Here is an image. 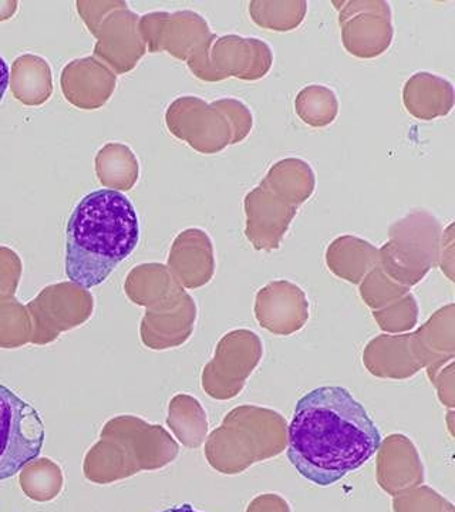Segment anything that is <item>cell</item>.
Wrapping results in <instances>:
<instances>
[{
  "label": "cell",
  "instance_id": "6da1fadb",
  "mask_svg": "<svg viewBox=\"0 0 455 512\" xmlns=\"http://www.w3.org/2000/svg\"><path fill=\"white\" fill-rule=\"evenodd\" d=\"M380 446L379 429L345 387H318L296 403L288 458L310 483L336 484L363 467Z\"/></svg>",
  "mask_w": 455,
  "mask_h": 512
},
{
  "label": "cell",
  "instance_id": "7a4b0ae2",
  "mask_svg": "<svg viewBox=\"0 0 455 512\" xmlns=\"http://www.w3.org/2000/svg\"><path fill=\"white\" fill-rule=\"evenodd\" d=\"M66 275L84 289L103 284L140 241L136 208L123 192H90L67 222Z\"/></svg>",
  "mask_w": 455,
  "mask_h": 512
},
{
  "label": "cell",
  "instance_id": "3957f363",
  "mask_svg": "<svg viewBox=\"0 0 455 512\" xmlns=\"http://www.w3.org/2000/svg\"><path fill=\"white\" fill-rule=\"evenodd\" d=\"M43 444L45 424L35 407L0 384V481L39 457Z\"/></svg>",
  "mask_w": 455,
  "mask_h": 512
},
{
  "label": "cell",
  "instance_id": "277c9868",
  "mask_svg": "<svg viewBox=\"0 0 455 512\" xmlns=\"http://www.w3.org/2000/svg\"><path fill=\"white\" fill-rule=\"evenodd\" d=\"M346 52L357 59H374L392 46V6L384 0H350L335 3Z\"/></svg>",
  "mask_w": 455,
  "mask_h": 512
},
{
  "label": "cell",
  "instance_id": "5b68a950",
  "mask_svg": "<svg viewBox=\"0 0 455 512\" xmlns=\"http://www.w3.org/2000/svg\"><path fill=\"white\" fill-rule=\"evenodd\" d=\"M168 131L201 154H218L232 146L231 124L208 101L195 96L175 99L165 111Z\"/></svg>",
  "mask_w": 455,
  "mask_h": 512
},
{
  "label": "cell",
  "instance_id": "8992f818",
  "mask_svg": "<svg viewBox=\"0 0 455 512\" xmlns=\"http://www.w3.org/2000/svg\"><path fill=\"white\" fill-rule=\"evenodd\" d=\"M140 33L147 52H167L185 63L217 39L207 20L194 10L147 13L140 18Z\"/></svg>",
  "mask_w": 455,
  "mask_h": 512
},
{
  "label": "cell",
  "instance_id": "52a82bcc",
  "mask_svg": "<svg viewBox=\"0 0 455 512\" xmlns=\"http://www.w3.org/2000/svg\"><path fill=\"white\" fill-rule=\"evenodd\" d=\"M89 30L97 40L94 57H99L100 62L116 76L136 69L146 55V43L140 33V16L123 0Z\"/></svg>",
  "mask_w": 455,
  "mask_h": 512
},
{
  "label": "cell",
  "instance_id": "ba28073f",
  "mask_svg": "<svg viewBox=\"0 0 455 512\" xmlns=\"http://www.w3.org/2000/svg\"><path fill=\"white\" fill-rule=\"evenodd\" d=\"M272 64V49L264 40L238 35L221 36L212 43L198 79L218 83L235 77L245 82H256L271 72Z\"/></svg>",
  "mask_w": 455,
  "mask_h": 512
},
{
  "label": "cell",
  "instance_id": "9c48e42d",
  "mask_svg": "<svg viewBox=\"0 0 455 512\" xmlns=\"http://www.w3.org/2000/svg\"><path fill=\"white\" fill-rule=\"evenodd\" d=\"M244 210L246 238L259 249L278 247L298 214V208L283 201L262 181L245 195Z\"/></svg>",
  "mask_w": 455,
  "mask_h": 512
},
{
  "label": "cell",
  "instance_id": "30bf717a",
  "mask_svg": "<svg viewBox=\"0 0 455 512\" xmlns=\"http://www.w3.org/2000/svg\"><path fill=\"white\" fill-rule=\"evenodd\" d=\"M60 86L72 106L80 110H97L113 96L117 76L96 57H82L64 67Z\"/></svg>",
  "mask_w": 455,
  "mask_h": 512
},
{
  "label": "cell",
  "instance_id": "8fae6325",
  "mask_svg": "<svg viewBox=\"0 0 455 512\" xmlns=\"http://www.w3.org/2000/svg\"><path fill=\"white\" fill-rule=\"evenodd\" d=\"M454 101L453 83L437 74H413L403 87L404 109L417 120L431 121L448 116Z\"/></svg>",
  "mask_w": 455,
  "mask_h": 512
},
{
  "label": "cell",
  "instance_id": "7c38bea8",
  "mask_svg": "<svg viewBox=\"0 0 455 512\" xmlns=\"http://www.w3.org/2000/svg\"><path fill=\"white\" fill-rule=\"evenodd\" d=\"M9 87L13 97L25 106H43L53 94L52 67L33 53L19 56L9 69Z\"/></svg>",
  "mask_w": 455,
  "mask_h": 512
},
{
  "label": "cell",
  "instance_id": "4fadbf2b",
  "mask_svg": "<svg viewBox=\"0 0 455 512\" xmlns=\"http://www.w3.org/2000/svg\"><path fill=\"white\" fill-rule=\"evenodd\" d=\"M262 183L283 201L299 208L315 192L316 174L312 165L302 158H283L269 168Z\"/></svg>",
  "mask_w": 455,
  "mask_h": 512
},
{
  "label": "cell",
  "instance_id": "5bb4252c",
  "mask_svg": "<svg viewBox=\"0 0 455 512\" xmlns=\"http://www.w3.org/2000/svg\"><path fill=\"white\" fill-rule=\"evenodd\" d=\"M96 174L106 190L127 192L136 187L140 164L134 151L123 143H107L96 156Z\"/></svg>",
  "mask_w": 455,
  "mask_h": 512
},
{
  "label": "cell",
  "instance_id": "9a60e30c",
  "mask_svg": "<svg viewBox=\"0 0 455 512\" xmlns=\"http://www.w3.org/2000/svg\"><path fill=\"white\" fill-rule=\"evenodd\" d=\"M308 13L305 0H254L249 16L258 28L273 32H291L302 25Z\"/></svg>",
  "mask_w": 455,
  "mask_h": 512
},
{
  "label": "cell",
  "instance_id": "2e32d148",
  "mask_svg": "<svg viewBox=\"0 0 455 512\" xmlns=\"http://www.w3.org/2000/svg\"><path fill=\"white\" fill-rule=\"evenodd\" d=\"M295 111L299 119L309 127L325 128L337 119L339 99L330 87L309 84L296 96Z\"/></svg>",
  "mask_w": 455,
  "mask_h": 512
},
{
  "label": "cell",
  "instance_id": "e0dca14e",
  "mask_svg": "<svg viewBox=\"0 0 455 512\" xmlns=\"http://www.w3.org/2000/svg\"><path fill=\"white\" fill-rule=\"evenodd\" d=\"M211 104L231 124L232 133H234L232 146L245 141L254 128V116L248 106L237 99H219L212 101Z\"/></svg>",
  "mask_w": 455,
  "mask_h": 512
},
{
  "label": "cell",
  "instance_id": "ac0fdd59",
  "mask_svg": "<svg viewBox=\"0 0 455 512\" xmlns=\"http://www.w3.org/2000/svg\"><path fill=\"white\" fill-rule=\"evenodd\" d=\"M19 2L15 0H0V22L12 19L18 12Z\"/></svg>",
  "mask_w": 455,
  "mask_h": 512
},
{
  "label": "cell",
  "instance_id": "d6986e66",
  "mask_svg": "<svg viewBox=\"0 0 455 512\" xmlns=\"http://www.w3.org/2000/svg\"><path fill=\"white\" fill-rule=\"evenodd\" d=\"M9 87V67L2 56H0V101L5 96Z\"/></svg>",
  "mask_w": 455,
  "mask_h": 512
},
{
  "label": "cell",
  "instance_id": "ffe728a7",
  "mask_svg": "<svg viewBox=\"0 0 455 512\" xmlns=\"http://www.w3.org/2000/svg\"><path fill=\"white\" fill-rule=\"evenodd\" d=\"M160 512H201L195 510L194 507L190 504H182L178 505V507L168 508V510L160 511Z\"/></svg>",
  "mask_w": 455,
  "mask_h": 512
}]
</instances>
